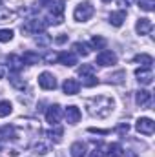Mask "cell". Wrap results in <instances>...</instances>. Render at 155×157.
<instances>
[{
	"label": "cell",
	"mask_w": 155,
	"mask_h": 157,
	"mask_svg": "<svg viewBox=\"0 0 155 157\" xmlns=\"http://www.w3.org/2000/svg\"><path fill=\"white\" fill-rule=\"evenodd\" d=\"M133 60H135V62H141L142 68H152V64H153V57H152V55H146V53L137 55Z\"/></svg>",
	"instance_id": "obj_18"
},
{
	"label": "cell",
	"mask_w": 155,
	"mask_h": 157,
	"mask_svg": "<svg viewBox=\"0 0 155 157\" xmlns=\"http://www.w3.org/2000/svg\"><path fill=\"white\" fill-rule=\"evenodd\" d=\"M128 2H130V0H119V4H122V6H124V4L128 6Z\"/></svg>",
	"instance_id": "obj_40"
},
{
	"label": "cell",
	"mask_w": 155,
	"mask_h": 157,
	"mask_svg": "<svg viewBox=\"0 0 155 157\" xmlns=\"http://www.w3.org/2000/svg\"><path fill=\"white\" fill-rule=\"evenodd\" d=\"M39 86L42 90H55L57 88V78L53 77L49 71H44L39 75Z\"/></svg>",
	"instance_id": "obj_5"
},
{
	"label": "cell",
	"mask_w": 155,
	"mask_h": 157,
	"mask_svg": "<svg viewBox=\"0 0 155 157\" xmlns=\"http://www.w3.org/2000/svg\"><path fill=\"white\" fill-rule=\"evenodd\" d=\"M7 64H9L11 71H15V73H18V71L22 70V66H24L22 57H18V55H9V57H7Z\"/></svg>",
	"instance_id": "obj_15"
},
{
	"label": "cell",
	"mask_w": 155,
	"mask_h": 157,
	"mask_svg": "<svg viewBox=\"0 0 155 157\" xmlns=\"http://www.w3.org/2000/svg\"><path fill=\"white\" fill-rule=\"evenodd\" d=\"M47 135L51 139H55V143H60V135H62V128H57L55 132H47Z\"/></svg>",
	"instance_id": "obj_30"
},
{
	"label": "cell",
	"mask_w": 155,
	"mask_h": 157,
	"mask_svg": "<svg viewBox=\"0 0 155 157\" xmlns=\"http://www.w3.org/2000/svg\"><path fill=\"white\" fill-rule=\"evenodd\" d=\"M117 132H119L120 135H124V133H128V132H130V126H128V124H120Z\"/></svg>",
	"instance_id": "obj_34"
},
{
	"label": "cell",
	"mask_w": 155,
	"mask_h": 157,
	"mask_svg": "<svg viewBox=\"0 0 155 157\" xmlns=\"http://www.w3.org/2000/svg\"><path fill=\"white\" fill-rule=\"evenodd\" d=\"M9 82H11V86H13V88H17V90H26V80H24V78H20L17 73L9 77Z\"/></svg>",
	"instance_id": "obj_20"
},
{
	"label": "cell",
	"mask_w": 155,
	"mask_h": 157,
	"mask_svg": "<svg viewBox=\"0 0 155 157\" xmlns=\"http://www.w3.org/2000/svg\"><path fill=\"white\" fill-rule=\"evenodd\" d=\"M73 49L77 51L78 55H82V57H88V55H89V48H88V44H84V42H75V44H73Z\"/></svg>",
	"instance_id": "obj_21"
},
{
	"label": "cell",
	"mask_w": 155,
	"mask_h": 157,
	"mask_svg": "<svg viewBox=\"0 0 155 157\" xmlns=\"http://www.w3.org/2000/svg\"><path fill=\"white\" fill-rule=\"evenodd\" d=\"M57 57H59V55H57V53H47V55H46V59H44V60H46V62H49V64H51V62H55V60H57Z\"/></svg>",
	"instance_id": "obj_33"
},
{
	"label": "cell",
	"mask_w": 155,
	"mask_h": 157,
	"mask_svg": "<svg viewBox=\"0 0 155 157\" xmlns=\"http://www.w3.org/2000/svg\"><path fill=\"white\" fill-rule=\"evenodd\" d=\"M124 155V150L119 143H112L108 146V157H122Z\"/></svg>",
	"instance_id": "obj_19"
},
{
	"label": "cell",
	"mask_w": 155,
	"mask_h": 157,
	"mask_svg": "<svg viewBox=\"0 0 155 157\" xmlns=\"http://www.w3.org/2000/svg\"><path fill=\"white\" fill-rule=\"evenodd\" d=\"M137 4L142 11H153L155 9V0H137Z\"/></svg>",
	"instance_id": "obj_24"
},
{
	"label": "cell",
	"mask_w": 155,
	"mask_h": 157,
	"mask_svg": "<svg viewBox=\"0 0 155 157\" xmlns=\"http://www.w3.org/2000/svg\"><path fill=\"white\" fill-rule=\"evenodd\" d=\"M4 75H6V68L0 64V78H4Z\"/></svg>",
	"instance_id": "obj_39"
},
{
	"label": "cell",
	"mask_w": 155,
	"mask_h": 157,
	"mask_svg": "<svg viewBox=\"0 0 155 157\" xmlns=\"http://www.w3.org/2000/svg\"><path fill=\"white\" fill-rule=\"evenodd\" d=\"M135 130L139 133H142V135H152L155 132V122L148 117H141V119H137V122H135Z\"/></svg>",
	"instance_id": "obj_4"
},
{
	"label": "cell",
	"mask_w": 155,
	"mask_h": 157,
	"mask_svg": "<svg viewBox=\"0 0 155 157\" xmlns=\"http://www.w3.org/2000/svg\"><path fill=\"white\" fill-rule=\"evenodd\" d=\"M93 73V66L91 64H82L80 68H78V75L82 77V75H91Z\"/></svg>",
	"instance_id": "obj_29"
},
{
	"label": "cell",
	"mask_w": 155,
	"mask_h": 157,
	"mask_svg": "<svg viewBox=\"0 0 155 157\" xmlns=\"http://www.w3.org/2000/svg\"><path fill=\"white\" fill-rule=\"evenodd\" d=\"M62 90L66 95H77L78 90H80V82L75 80V78H66L64 84H62Z\"/></svg>",
	"instance_id": "obj_9"
},
{
	"label": "cell",
	"mask_w": 155,
	"mask_h": 157,
	"mask_svg": "<svg viewBox=\"0 0 155 157\" xmlns=\"http://www.w3.org/2000/svg\"><path fill=\"white\" fill-rule=\"evenodd\" d=\"M93 13H95V7L91 2H80L73 11V17L77 22H88L93 17Z\"/></svg>",
	"instance_id": "obj_1"
},
{
	"label": "cell",
	"mask_w": 155,
	"mask_h": 157,
	"mask_svg": "<svg viewBox=\"0 0 155 157\" xmlns=\"http://www.w3.org/2000/svg\"><path fill=\"white\" fill-rule=\"evenodd\" d=\"M13 133H15V130L11 126H6V128L0 130V135H13Z\"/></svg>",
	"instance_id": "obj_32"
},
{
	"label": "cell",
	"mask_w": 155,
	"mask_h": 157,
	"mask_svg": "<svg viewBox=\"0 0 155 157\" xmlns=\"http://www.w3.org/2000/svg\"><path fill=\"white\" fill-rule=\"evenodd\" d=\"M124 20H126V11H124V9L113 11V13L110 15V24L115 26V28H120V26L124 24Z\"/></svg>",
	"instance_id": "obj_14"
},
{
	"label": "cell",
	"mask_w": 155,
	"mask_h": 157,
	"mask_svg": "<svg viewBox=\"0 0 155 157\" xmlns=\"http://www.w3.org/2000/svg\"><path fill=\"white\" fill-rule=\"evenodd\" d=\"M57 60L60 64H64V66H75L77 64V55L71 53V51H62V53H59Z\"/></svg>",
	"instance_id": "obj_10"
},
{
	"label": "cell",
	"mask_w": 155,
	"mask_h": 157,
	"mask_svg": "<svg viewBox=\"0 0 155 157\" xmlns=\"http://www.w3.org/2000/svg\"><path fill=\"white\" fill-rule=\"evenodd\" d=\"M135 102L139 106H150L152 104V93L148 90H139L135 93Z\"/></svg>",
	"instance_id": "obj_11"
},
{
	"label": "cell",
	"mask_w": 155,
	"mask_h": 157,
	"mask_svg": "<svg viewBox=\"0 0 155 157\" xmlns=\"http://www.w3.org/2000/svg\"><path fill=\"white\" fill-rule=\"evenodd\" d=\"M102 2H112V0H102Z\"/></svg>",
	"instance_id": "obj_42"
},
{
	"label": "cell",
	"mask_w": 155,
	"mask_h": 157,
	"mask_svg": "<svg viewBox=\"0 0 155 157\" xmlns=\"http://www.w3.org/2000/svg\"><path fill=\"white\" fill-rule=\"evenodd\" d=\"M97 77L91 73V75H82V84L86 86V88H93V86H97Z\"/></svg>",
	"instance_id": "obj_25"
},
{
	"label": "cell",
	"mask_w": 155,
	"mask_h": 157,
	"mask_svg": "<svg viewBox=\"0 0 155 157\" xmlns=\"http://www.w3.org/2000/svg\"><path fill=\"white\" fill-rule=\"evenodd\" d=\"M22 62L28 64V66H35V64L40 62V55L37 51H33V49H28V51H24V55H22Z\"/></svg>",
	"instance_id": "obj_13"
},
{
	"label": "cell",
	"mask_w": 155,
	"mask_h": 157,
	"mask_svg": "<svg viewBox=\"0 0 155 157\" xmlns=\"http://www.w3.org/2000/svg\"><path fill=\"white\" fill-rule=\"evenodd\" d=\"M37 4H39L40 7H47L51 4V0H37Z\"/></svg>",
	"instance_id": "obj_38"
},
{
	"label": "cell",
	"mask_w": 155,
	"mask_h": 157,
	"mask_svg": "<svg viewBox=\"0 0 155 157\" xmlns=\"http://www.w3.org/2000/svg\"><path fill=\"white\" fill-rule=\"evenodd\" d=\"M95 64H99V66H102V68L113 66V64H117V55L112 51V49H102V51L97 55Z\"/></svg>",
	"instance_id": "obj_2"
},
{
	"label": "cell",
	"mask_w": 155,
	"mask_h": 157,
	"mask_svg": "<svg viewBox=\"0 0 155 157\" xmlns=\"http://www.w3.org/2000/svg\"><path fill=\"white\" fill-rule=\"evenodd\" d=\"M66 40H68V35H60V37L55 39V42H57V44H64Z\"/></svg>",
	"instance_id": "obj_37"
},
{
	"label": "cell",
	"mask_w": 155,
	"mask_h": 157,
	"mask_svg": "<svg viewBox=\"0 0 155 157\" xmlns=\"http://www.w3.org/2000/svg\"><path fill=\"white\" fill-rule=\"evenodd\" d=\"M122 77H124V71H119V73H115V75H112V77H110V82L120 84V82H122Z\"/></svg>",
	"instance_id": "obj_31"
},
{
	"label": "cell",
	"mask_w": 155,
	"mask_h": 157,
	"mask_svg": "<svg viewBox=\"0 0 155 157\" xmlns=\"http://www.w3.org/2000/svg\"><path fill=\"white\" fill-rule=\"evenodd\" d=\"M46 26H47V22H44V20H40V18H33V20H28V22L22 26V31L39 35V33H44Z\"/></svg>",
	"instance_id": "obj_3"
},
{
	"label": "cell",
	"mask_w": 155,
	"mask_h": 157,
	"mask_svg": "<svg viewBox=\"0 0 155 157\" xmlns=\"http://www.w3.org/2000/svg\"><path fill=\"white\" fill-rule=\"evenodd\" d=\"M89 46L95 48V49H104L106 48V40L102 39V37H93L91 42H89Z\"/></svg>",
	"instance_id": "obj_26"
},
{
	"label": "cell",
	"mask_w": 155,
	"mask_h": 157,
	"mask_svg": "<svg viewBox=\"0 0 155 157\" xmlns=\"http://www.w3.org/2000/svg\"><path fill=\"white\" fill-rule=\"evenodd\" d=\"M35 42H37L39 46H47V44L51 42V39H49V35L40 33V35H37V37H35Z\"/></svg>",
	"instance_id": "obj_27"
},
{
	"label": "cell",
	"mask_w": 155,
	"mask_h": 157,
	"mask_svg": "<svg viewBox=\"0 0 155 157\" xmlns=\"http://www.w3.org/2000/svg\"><path fill=\"white\" fill-rule=\"evenodd\" d=\"M135 77H137V80H139L141 84H144V86H148V84L153 82L152 68H137V70H135Z\"/></svg>",
	"instance_id": "obj_6"
},
{
	"label": "cell",
	"mask_w": 155,
	"mask_h": 157,
	"mask_svg": "<svg viewBox=\"0 0 155 157\" xmlns=\"http://www.w3.org/2000/svg\"><path fill=\"white\" fill-rule=\"evenodd\" d=\"M89 157H104V152H102L100 148H95V150L89 154Z\"/></svg>",
	"instance_id": "obj_35"
},
{
	"label": "cell",
	"mask_w": 155,
	"mask_h": 157,
	"mask_svg": "<svg viewBox=\"0 0 155 157\" xmlns=\"http://www.w3.org/2000/svg\"><path fill=\"white\" fill-rule=\"evenodd\" d=\"M89 132L91 133H100V135H106L108 133V130H97V128H89Z\"/></svg>",
	"instance_id": "obj_36"
},
{
	"label": "cell",
	"mask_w": 155,
	"mask_h": 157,
	"mask_svg": "<svg viewBox=\"0 0 155 157\" xmlns=\"http://www.w3.org/2000/svg\"><path fill=\"white\" fill-rule=\"evenodd\" d=\"M152 29H153V24H152L150 18H139L137 24H135V31L139 35H148Z\"/></svg>",
	"instance_id": "obj_8"
},
{
	"label": "cell",
	"mask_w": 155,
	"mask_h": 157,
	"mask_svg": "<svg viewBox=\"0 0 155 157\" xmlns=\"http://www.w3.org/2000/svg\"><path fill=\"white\" fill-rule=\"evenodd\" d=\"M70 152H71V157H84L86 155V146H84V143H73Z\"/></svg>",
	"instance_id": "obj_17"
},
{
	"label": "cell",
	"mask_w": 155,
	"mask_h": 157,
	"mask_svg": "<svg viewBox=\"0 0 155 157\" xmlns=\"http://www.w3.org/2000/svg\"><path fill=\"white\" fill-rule=\"evenodd\" d=\"M13 112V106L9 101H0V117H7Z\"/></svg>",
	"instance_id": "obj_22"
},
{
	"label": "cell",
	"mask_w": 155,
	"mask_h": 157,
	"mask_svg": "<svg viewBox=\"0 0 155 157\" xmlns=\"http://www.w3.org/2000/svg\"><path fill=\"white\" fill-rule=\"evenodd\" d=\"M82 117V113H80V110H78L77 106H68L66 108V121L70 122V124H77L78 121Z\"/></svg>",
	"instance_id": "obj_12"
},
{
	"label": "cell",
	"mask_w": 155,
	"mask_h": 157,
	"mask_svg": "<svg viewBox=\"0 0 155 157\" xmlns=\"http://www.w3.org/2000/svg\"><path fill=\"white\" fill-rule=\"evenodd\" d=\"M128 157H137L135 154H128Z\"/></svg>",
	"instance_id": "obj_41"
},
{
	"label": "cell",
	"mask_w": 155,
	"mask_h": 157,
	"mask_svg": "<svg viewBox=\"0 0 155 157\" xmlns=\"http://www.w3.org/2000/svg\"><path fill=\"white\" fill-rule=\"evenodd\" d=\"M60 115H62L60 106H59V104H51V106L47 108V112H46V121H47L49 124L57 126V124H59V121H60Z\"/></svg>",
	"instance_id": "obj_7"
},
{
	"label": "cell",
	"mask_w": 155,
	"mask_h": 157,
	"mask_svg": "<svg viewBox=\"0 0 155 157\" xmlns=\"http://www.w3.org/2000/svg\"><path fill=\"white\" fill-rule=\"evenodd\" d=\"M17 18V13L11 9H0V24H9Z\"/></svg>",
	"instance_id": "obj_16"
},
{
	"label": "cell",
	"mask_w": 155,
	"mask_h": 157,
	"mask_svg": "<svg viewBox=\"0 0 155 157\" xmlns=\"http://www.w3.org/2000/svg\"><path fill=\"white\" fill-rule=\"evenodd\" d=\"M33 150L39 155H46V154H49V144H46V143H35L33 144Z\"/></svg>",
	"instance_id": "obj_23"
},
{
	"label": "cell",
	"mask_w": 155,
	"mask_h": 157,
	"mask_svg": "<svg viewBox=\"0 0 155 157\" xmlns=\"http://www.w3.org/2000/svg\"><path fill=\"white\" fill-rule=\"evenodd\" d=\"M13 31L11 29H0V42H9V40L13 39Z\"/></svg>",
	"instance_id": "obj_28"
}]
</instances>
